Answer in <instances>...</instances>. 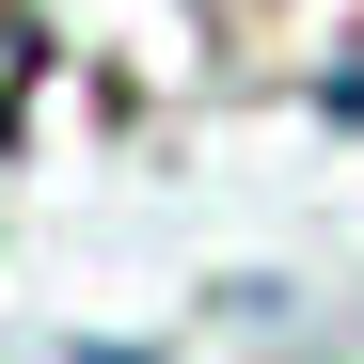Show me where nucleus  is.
I'll use <instances>...</instances> for the list:
<instances>
[{"label":"nucleus","instance_id":"obj_1","mask_svg":"<svg viewBox=\"0 0 364 364\" xmlns=\"http://www.w3.org/2000/svg\"><path fill=\"white\" fill-rule=\"evenodd\" d=\"M32 80H48V32L16 16V0H0V127H16V111H32Z\"/></svg>","mask_w":364,"mask_h":364}]
</instances>
